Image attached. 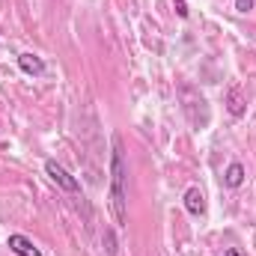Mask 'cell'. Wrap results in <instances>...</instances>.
Returning a JSON list of instances; mask_svg holds the SVG:
<instances>
[{
  "label": "cell",
  "instance_id": "6",
  "mask_svg": "<svg viewBox=\"0 0 256 256\" xmlns=\"http://www.w3.org/2000/svg\"><path fill=\"white\" fill-rule=\"evenodd\" d=\"M18 68L30 78H42L45 74V60L36 54H18Z\"/></svg>",
  "mask_w": 256,
  "mask_h": 256
},
{
  "label": "cell",
  "instance_id": "4",
  "mask_svg": "<svg viewBox=\"0 0 256 256\" xmlns=\"http://www.w3.org/2000/svg\"><path fill=\"white\" fill-rule=\"evenodd\" d=\"M226 114L230 116H236V120H242L244 116V110H248V98H244V92H242V86H230L226 90Z\"/></svg>",
  "mask_w": 256,
  "mask_h": 256
},
{
  "label": "cell",
  "instance_id": "2",
  "mask_svg": "<svg viewBox=\"0 0 256 256\" xmlns=\"http://www.w3.org/2000/svg\"><path fill=\"white\" fill-rule=\"evenodd\" d=\"M45 173H48V179H51L60 191H68V194H78V191H80V182H78V179L66 170L63 164H57L54 158H48V161H45Z\"/></svg>",
  "mask_w": 256,
  "mask_h": 256
},
{
  "label": "cell",
  "instance_id": "1",
  "mask_svg": "<svg viewBox=\"0 0 256 256\" xmlns=\"http://www.w3.org/2000/svg\"><path fill=\"white\" fill-rule=\"evenodd\" d=\"M126 182H128V167H126V152H122V140L120 134H114L110 140V214L116 220V226H126L128 220V191H126Z\"/></svg>",
  "mask_w": 256,
  "mask_h": 256
},
{
  "label": "cell",
  "instance_id": "5",
  "mask_svg": "<svg viewBox=\"0 0 256 256\" xmlns=\"http://www.w3.org/2000/svg\"><path fill=\"white\" fill-rule=\"evenodd\" d=\"M182 202H185V212H188V214H194V218H202V214H206V196H202V191H200L196 185L185 191Z\"/></svg>",
  "mask_w": 256,
  "mask_h": 256
},
{
  "label": "cell",
  "instance_id": "8",
  "mask_svg": "<svg viewBox=\"0 0 256 256\" xmlns=\"http://www.w3.org/2000/svg\"><path fill=\"white\" fill-rule=\"evenodd\" d=\"M176 3V15L179 18H188V0H173Z\"/></svg>",
  "mask_w": 256,
  "mask_h": 256
},
{
  "label": "cell",
  "instance_id": "7",
  "mask_svg": "<svg viewBox=\"0 0 256 256\" xmlns=\"http://www.w3.org/2000/svg\"><path fill=\"white\" fill-rule=\"evenodd\" d=\"M242 182H244V164L232 161V164L224 170V185H226V188H242Z\"/></svg>",
  "mask_w": 256,
  "mask_h": 256
},
{
  "label": "cell",
  "instance_id": "9",
  "mask_svg": "<svg viewBox=\"0 0 256 256\" xmlns=\"http://www.w3.org/2000/svg\"><path fill=\"white\" fill-rule=\"evenodd\" d=\"M236 9H238V12H244V15H248V12H250V9H254V0H236Z\"/></svg>",
  "mask_w": 256,
  "mask_h": 256
},
{
  "label": "cell",
  "instance_id": "10",
  "mask_svg": "<svg viewBox=\"0 0 256 256\" xmlns=\"http://www.w3.org/2000/svg\"><path fill=\"white\" fill-rule=\"evenodd\" d=\"M224 256H242V250L238 248H230V250H224Z\"/></svg>",
  "mask_w": 256,
  "mask_h": 256
},
{
  "label": "cell",
  "instance_id": "3",
  "mask_svg": "<svg viewBox=\"0 0 256 256\" xmlns=\"http://www.w3.org/2000/svg\"><path fill=\"white\" fill-rule=\"evenodd\" d=\"M6 248L15 256H42V250H39L27 236H21V232H12V236L6 238Z\"/></svg>",
  "mask_w": 256,
  "mask_h": 256
}]
</instances>
